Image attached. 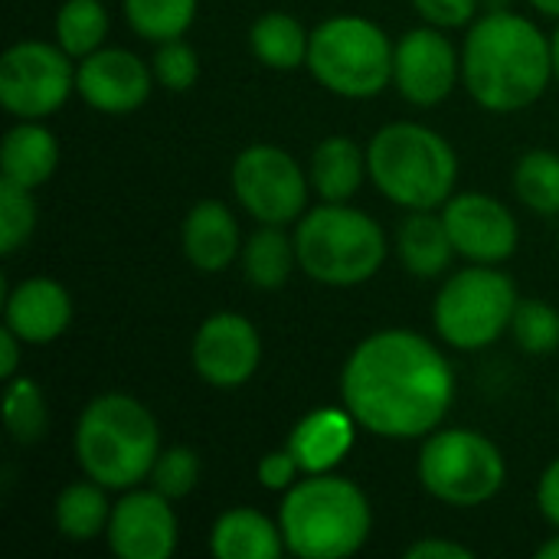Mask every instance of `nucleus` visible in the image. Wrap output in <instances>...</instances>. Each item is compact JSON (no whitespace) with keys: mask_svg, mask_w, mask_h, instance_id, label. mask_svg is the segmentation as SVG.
<instances>
[{"mask_svg":"<svg viewBox=\"0 0 559 559\" xmlns=\"http://www.w3.org/2000/svg\"><path fill=\"white\" fill-rule=\"evenodd\" d=\"M295 252L314 282L360 285L383 265L386 236L367 213L344 203H324L298 223Z\"/></svg>","mask_w":559,"mask_h":559,"instance_id":"nucleus-6","label":"nucleus"},{"mask_svg":"<svg viewBox=\"0 0 559 559\" xmlns=\"http://www.w3.org/2000/svg\"><path fill=\"white\" fill-rule=\"evenodd\" d=\"M75 72L66 49L49 43H16L0 59V102L10 115L36 121L52 115L72 92Z\"/></svg>","mask_w":559,"mask_h":559,"instance_id":"nucleus-10","label":"nucleus"},{"mask_svg":"<svg viewBox=\"0 0 559 559\" xmlns=\"http://www.w3.org/2000/svg\"><path fill=\"white\" fill-rule=\"evenodd\" d=\"M393 46L364 16H334L311 33L308 66L314 79L344 98H373L393 79Z\"/></svg>","mask_w":559,"mask_h":559,"instance_id":"nucleus-7","label":"nucleus"},{"mask_svg":"<svg viewBox=\"0 0 559 559\" xmlns=\"http://www.w3.org/2000/svg\"><path fill=\"white\" fill-rule=\"evenodd\" d=\"M36 226V206L26 187L0 180V252H16Z\"/></svg>","mask_w":559,"mask_h":559,"instance_id":"nucleus-32","label":"nucleus"},{"mask_svg":"<svg viewBox=\"0 0 559 559\" xmlns=\"http://www.w3.org/2000/svg\"><path fill=\"white\" fill-rule=\"evenodd\" d=\"M233 190L239 203L269 226H285L308 203V180L292 154L272 144L242 151L233 164Z\"/></svg>","mask_w":559,"mask_h":559,"instance_id":"nucleus-11","label":"nucleus"},{"mask_svg":"<svg viewBox=\"0 0 559 559\" xmlns=\"http://www.w3.org/2000/svg\"><path fill=\"white\" fill-rule=\"evenodd\" d=\"M72 321V301L52 278H26L7 295V328L26 344L56 341Z\"/></svg>","mask_w":559,"mask_h":559,"instance_id":"nucleus-17","label":"nucleus"},{"mask_svg":"<svg viewBox=\"0 0 559 559\" xmlns=\"http://www.w3.org/2000/svg\"><path fill=\"white\" fill-rule=\"evenodd\" d=\"M537 501H540V511L550 524L559 527V459L544 472L540 478V491H537Z\"/></svg>","mask_w":559,"mask_h":559,"instance_id":"nucleus-38","label":"nucleus"},{"mask_svg":"<svg viewBox=\"0 0 559 559\" xmlns=\"http://www.w3.org/2000/svg\"><path fill=\"white\" fill-rule=\"evenodd\" d=\"M111 521L105 488L98 481H75L56 501V524L69 540H92Z\"/></svg>","mask_w":559,"mask_h":559,"instance_id":"nucleus-25","label":"nucleus"},{"mask_svg":"<svg viewBox=\"0 0 559 559\" xmlns=\"http://www.w3.org/2000/svg\"><path fill=\"white\" fill-rule=\"evenodd\" d=\"M554 72H557L559 79V29L554 33Z\"/></svg>","mask_w":559,"mask_h":559,"instance_id":"nucleus-42","label":"nucleus"},{"mask_svg":"<svg viewBox=\"0 0 559 559\" xmlns=\"http://www.w3.org/2000/svg\"><path fill=\"white\" fill-rule=\"evenodd\" d=\"M518 197L540 216L559 213V157L550 151H531L514 170Z\"/></svg>","mask_w":559,"mask_h":559,"instance_id":"nucleus-29","label":"nucleus"},{"mask_svg":"<svg viewBox=\"0 0 559 559\" xmlns=\"http://www.w3.org/2000/svg\"><path fill=\"white\" fill-rule=\"evenodd\" d=\"M354 423L357 419L341 409H318L305 416L288 439V452L295 455L298 468L305 475L331 472L354 445Z\"/></svg>","mask_w":559,"mask_h":559,"instance_id":"nucleus-18","label":"nucleus"},{"mask_svg":"<svg viewBox=\"0 0 559 559\" xmlns=\"http://www.w3.org/2000/svg\"><path fill=\"white\" fill-rule=\"evenodd\" d=\"M292 259H298L295 242H288V236L278 226L262 223V229L249 239L242 255L246 278L255 288H282L292 272Z\"/></svg>","mask_w":559,"mask_h":559,"instance_id":"nucleus-26","label":"nucleus"},{"mask_svg":"<svg viewBox=\"0 0 559 559\" xmlns=\"http://www.w3.org/2000/svg\"><path fill=\"white\" fill-rule=\"evenodd\" d=\"M537 557L540 559H559V537L557 540H547L540 550H537Z\"/></svg>","mask_w":559,"mask_h":559,"instance_id":"nucleus-41","label":"nucleus"},{"mask_svg":"<svg viewBox=\"0 0 559 559\" xmlns=\"http://www.w3.org/2000/svg\"><path fill=\"white\" fill-rule=\"evenodd\" d=\"M108 29V13L98 0H66L56 16V36L59 46L69 56H92Z\"/></svg>","mask_w":559,"mask_h":559,"instance_id":"nucleus-27","label":"nucleus"},{"mask_svg":"<svg viewBox=\"0 0 559 559\" xmlns=\"http://www.w3.org/2000/svg\"><path fill=\"white\" fill-rule=\"evenodd\" d=\"M511 331L527 354H554L559 347V314L544 301H518Z\"/></svg>","mask_w":559,"mask_h":559,"instance_id":"nucleus-31","label":"nucleus"},{"mask_svg":"<svg viewBox=\"0 0 559 559\" xmlns=\"http://www.w3.org/2000/svg\"><path fill=\"white\" fill-rule=\"evenodd\" d=\"M475 554L449 540H419L406 550V559H472Z\"/></svg>","mask_w":559,"mask_h":559,"instance_id":"nucleus-37","label":"nucleus"},{"mask_svg":"<svg viewBox=\"0 0 559 559\" xmlns=\"http://www.w3.org/2000/svg\"><path fill=\"white\" fill-rule=\"evenodd\" d=\"M413 3L436 26H465L478 7V0H413Z\"/></svg>","mask_w":559,"mask_h":559,"instance_id":"nucleus-35","label":"nucleus"},{"mask_svg":"<svg viewBox=\"0 0 559 559\" xmlns=\"http://www.w3.org/2000/svg\"><path fill=\"white\" fill-rule=\"evenodd\" d=\"M197 0H124V16L138 36L167 43L193 23Z\"/></svg>","mask_w":559,"mask_h":559,"instance_id":"nucleus-28","label":"nucleus"},{"mask_svg":"<svg viewBox=\"0 0 559 559\" xmlns=\"http://www.w3.org/2000/svg\"><path fill=\"white\" fill-rule=\"evenodd\" d=\"M16 360H20V337L3 324V331H0V373L7 380H13V373H16Z\"/></svg>","mask_w":559,"mask_h":559,"instance_id":"nucleus-39","label":"nucleus"},{"mask_svg":"<svg viewBox=\"0 0 559 559\" xmlns=\"http://www.w3.org/2000/svg\"><path fill=\"white\" fill-rule=\"evenodd\" d=\"M518 292L504 272L488 265L465 269L445 282L436 298V331L459 350L495 344L514 318Z\"/></svg>","mask_w":559,"mask_h":559,"instance_id":"nucleus-8","label":"nucleus"},{"mask_svg":"<svg viewBox=\"0 0 559 559\" xmlns=\"http://www.w3.org/2000/svg\"><path fill=\"white\" fill-rule=\"evenodd\" d=\"M160 432L154 416L124 393L95 396L75 426V455L102 488H131L144 481L157 462Z\"/></svg>","mask_w":559,"mask_h":559,"instance_id":"nucleus-3","label":"nucleus"},{"mask_svg":"<svg viewBox=\"0 0 559 559\" xmlns=\"http://www.w3.org/2000/svg\"><path fill=\"white\" fill-rule=\"evenodd\" d=\"M426 491L455 508L491 501L504 485V459L498 445L468 429L436 432L419 455Z\"/></svg>","mask_w":559,"mask_h":559,"instance_id":"nucleus-9","label":"nucleus"},{"mask_svg":"<svg viewBox=\"0 0 559 559\" xmlns=\"http://www.w3.org/2000/svg\"><path fill=\"white\" fill-rule=\"evenodd\" d=\"M56 138L33 124V121H23L16 124L7 138H3V154H0V164H3V180L16 183V187H39L52 177L56 170Z\"/></svg>","mask_w":559,"mask_h":559,"instance_id":"nucleus-21","label":"nucleus"},{"mask_svg":"<svg viewBox=\"0 0 559 559\" xmlns=\"http://www.w3.org/2000/svg\"><path fill=\"white\" fill-rule=\"evenodd\" d=\"M154 75L164 88L170 92H187L197 75H200V62H197V52L177 39H167L160 43V49L154 52Z\"/></svg>","mask_w":559,"mask_h":559,"instance_id":"nucleus-34","label":"nucleus"},{"mask_svg":"<svg viewBox=\"0 0 559 559\" xmlns=\"http://www.w3.org/2000/svg\"><path fill=\"white\" fill-rule=\"evenodd\" d=\"M151 481H154V491H160L167 501H177L197 488L200 459L190 449H170V452L157 455V462L151 468Z\"/></svg>","mask_w":559,"mask_h":559,"instance_id":"nucleus-33","label":"nucleus"},{"mask_svg":"<svg viewBox=\"0 0 559 559\" xmlns=\"http://www.w3.org/2000/svg\"><path fill=\"white\" fill-rule=\"evenodd\" d=\"M459 75V59L452 43L439 29H409L393 52L396 88L413 105H439Z\"/></svg>","mask_w":559,"mask_h":559,"instance_id":"nucleus-15","label":"nucleus"},{"mask_svg":"<svg viewBox=\"0 0 559 559\" xmlns=\"http://www.w3.org/2000/svg\"><path fill=\"white\" fill-rule=\"evenodd\" d=\"M210 547L219 559H278L285 550V537L282 527L275 531V524L259 511L236 508L216 521Z\"/></svg>","mask_w":559,"mask_h":559,"instance_id":"nucleus-20","label":"nucleus"},{"mask_svg":"<svg viewBox=\"0 0 559 559\" xmlns=\"http://www.w3.org/2000/svg\"><path fill=\"white\" fill-rule=\"evenodd\" d=\"M262 360V341L255 328L233 311L213 314L200 324L193 341V367L213 386H242Z\"/></svg>","mask_w":559,"mask_h":559,"instance_id":"nucleus-12","label":"nucleus"},{"mask_svg":"<svg viewBox=\"0 0 559 559\" xmlns=\"http://www.w3.org/2000/svg\"><path fill=\"white\" fill-rule=\"evenodd\" d=\"M252 52L272 69H295L308 62L311 36L288 13H265L252 23Z\"/></svg>","mask_w":559,"mask_h":559,"instance_id":"nucleus-24","label":"nucleus"},{"mask_svg":"<svg viewBox=\"0 0 559 559\" xmlns=\"http://www.w3.org/2000/svg\"><path fill=\"white\" fill-rule=\"evenodd\" d=\"M554 72V46L524 16L498 10L465 39L462 75L472 98L491 111H518L540 98Z\"/></svg>","mask_w":559,"mask_h":559,"instance_id":"nucleus-2","label":"nucleus"},{"mask_svg":"<svg viewBox=\"0 0 559 559\" xmlns=\"http://www.w3.org/2000/svg\"><path fill=\"white\" fill-rule=\"evenodd\" d=\"M298 462L295 455L285 449V452H272L259 462V481L272 491H288L295 485V475H298Z\"/></svg>","mask_w":559,"mask_h":559,"instance_id":"nucleus-36","label":"nucleus"},{"mask_svg":"<svg viewBox=\"0 0 559 559\" xmlns=\"http://www.w3.org/2000/svg\"><path fill=\"white\" fill-rule=\"evenodd\" d=\"M3 419H7L10 436L20 445L39 442L46 436V426H49V409H46L43 390L26 377L10 380L7 396H3Z\"/></svg>","mask_w":559,"mask_h":559,"instance_id":"nucleus-30","label":"nucleus"},{"mask_svg":"<svg viewBox=\"0 0 559 559\" xmlns=\"http://www.w3.org/2000/svg\"><path fill=\"white\" fill-rule=\"evenodd\" d=\"M396 246H400L403 265L419 278L439 275L449 265L452 252H455L452 236L445 229V219L432 216L429 210H416L413 216H406V223L400 226Z\"/></svg>","mask_w":559,"mask_h":559,"instance_id":"nucleus-23","label":"nucleus"},{"mask_svg":"<svg viewBox=\"0 0 559 559\" xmlns=\"http://www.w3.org/2000/svg\"><path fill=\"white\" fill-rule=\"evenodd\" d=\"M445 229L455 252L472 262H504L518 249V223L511 210L485 193H459L445 203Z\"/></svg>","mask_w":559,"mask_h":559,"instance_id":"nucleus-13","label":"nucleus"},{"mask_svg":"<svg viewBox=\"0 0 559 559\" xmlns=\"http://www.w3.org/2000/svg\"><path fill=\"white\" fill-rule=\"evenodd\" d=\"M278 527L285 547L305 559H341L357 554L370 534L367 495L337 475H308L292 485Z\"/></svg>","mask_w":559,"mask_h":559,"instance_id":"nucleus-4","label":"nucleus"},{"mask_svg":"<svg viewBox=\"0 0 559 559\" xmlns=\"http://www.w3.org/2000/svg\"><path fill=\"white\" fill-rule=\"evenodd\" d=\"M347 413L383 439H419L432 432L455 393L452 367L419 334L383 331L367 337L341 377Z\"/></svg>","mask_w":559,"mask_h":559,"instance_id":"nucleus-1","label":"nucleus"},{"mask_svg":"<svg viewBox=\"0 0 559 559\" xmlns=\"http://www.w3.org/2000/svg\"><path fill=\"white\" fill-rule=\"evenodd\" d=\"M108 544L121 559H167L177 547V518L160 491H131L111 508Z\"/></svg>","mask_w":559,"mask_h":559,"instance_id":"nucleus-14","label":"nucleus"},{"mask_svg":"<svg viewBox=\"0 0 559 559\" xmlns=\"http://www.w3.org/2000/svg\"><path fill=\"white\" fill-rule=\"evenodd\" d=\"M311 183L328 203L350 200L364 183V151L344 138H324L311 154Z\"/></svg>","mask_w":559,"mask_h":559,"instance_id":"nucleus-22","label":"nucleus"},{"mask_svg":"<svg viewBox=\"0 0 559 559\" xmlns=\"http://www.w3.org/2000/svg\"><path fill=\"white\" fill-rule=\"evenodd\" d=\"M531 3L547 16H559V0H531Z\"/></svg>","mask_w":559,"mask_h":559,"instance_id":"nucleus-40","label":"nucleus"},{"mask_svg":"<svg viewBox=\"0 0 559 559\" xmlns=\"http://www.w3.org/2000/svg\"><path fill=\"white\" fill-rule=\"evenodd\" d=\"M367 170L393 203L409 210H432L449 200L459 164L445 138L423 124L400 121L386 124L370 141Z\"/></svg>","mask_w":559,"mask_h":559,"instance_id":"nucleus-5","label":"nucleus"},{"mask_svg":"<svg viewBox=\"0 0 559 559\" xmlns=\"http://www.w3.org/2000/svg\"><path fill=\"white\" fill-rule=\"evenodd\" d=\"M239 249V226L219 200H203L183 223V252L200 272H223Z\"/></svg>","mask_w":559,"mask_h":559,"instance_id":"nucleus-19","label":"nucleus"},{"mask_svg":"<svg viewBox=\"0 0 559 559\" xmlns=\"http://www.w3.org/2000/svg\"><path fill=\"white\" fill-rule=\"evenodd\" d=\"M75 88L92 108L108 115H124L147 98L151 72L128 49H95L92 56L82 59L75 72Z\"/></svg>","mask_w":559,"mask_h":559,"instance_id":"nucleus-16","label":"nucleus"}]
</instances>
